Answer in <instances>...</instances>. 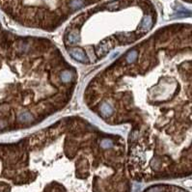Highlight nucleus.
Segmentation results:
<instances>
[{
    "label": "nucleus",
    "instance_id": "nucleus-1",
    "mask_svg": "<svg viewBox=\"0 0 192 192\" xmlns=\"http://www.w3.org/2000/svg\"><path fill=\"white\" fill-rule=\"evenodd\" d=\"M99 0H0L6 10L32 25H55Z\"/></svg>",
    "mask_w": 192,
    "mask_h": 192
},
{
    "label": "nucleus",
    "instance_id": "nucleus-2",
    "mask_svg": "<svg viewBox=\"0 0 192 192\" xmlns=\"http://www.w3.org/2000/svg\"><path fill=\"white\" fill-rule=\"evenodd\" d=\"M145 192H167L166 191V189L164 187H162V186H156V187H153V188H151V189L149 190H147ZM177 192H180V191H177Z\"/></svg>",
    "mask_w": 192,
    "mask_h": 192
},
{
    "label": "nucleus",
    "instance_id": "nucleus-3",
    "mask_svg": "<svg viewBox=\"0 0 192 192\" xmlns=\"http://www.w3.org/2000/svg\"><path fill=\"white\" fill-rule=\"evenodd\" d=\"M185 1H187V2H191V3H192V0H185Z\"/></svg>",
    "mask_w": 192,
    "mask_h": 192
}]
</instances>
